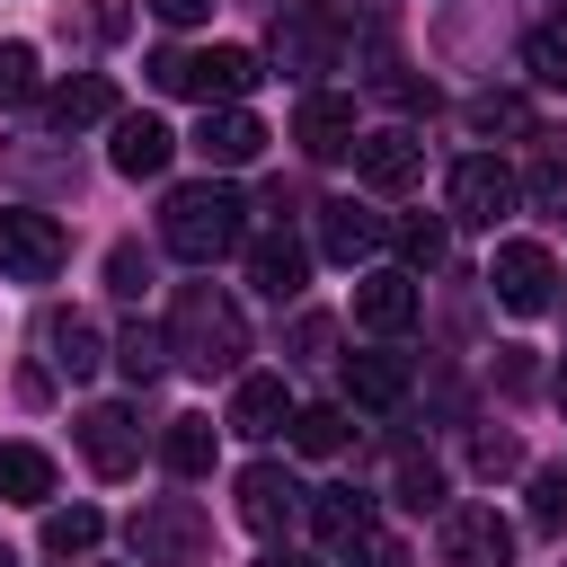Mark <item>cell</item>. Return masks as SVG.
<instances>
[{
    "label": "cell",
    "mask_w": 567,
    "mask_h": 567,
    "mask_svg": "<svg viewBox=\"0 0 567 567\" xmlns=\"http://www.w3.org/2000/svg\"><path fill=\"white\" fill-rule=\"evenodd\" d=\"M168 354L186 363V372H239V354H248V319H239V301L221 292V284H177V301H168Z\"/></svg>",
    "instance_id": "1"
},
{
    "label": "cell",
    "mask_w": 567,
    "mask_h": 567,
    "mask_svg": "<svg viewBox=\"0 0 567 567\" xmlns=\"http://www.w3.org/2000/svg\"><path fill=\"white\" fill-rule=\"evenodd\" d=\"M248 239V204L230 195V186H168V204H159V248L168 257H186V266H213V257H230Z\"/></svg>",
    "instance_id": "2"
},
{
    "label": "cell",
    "mask_w": 567,
    "mask_h": 567,
    "mask_svg": "<svg viewBox=\"0 0 567 567\" xmlns=\"http://www.w3.org/2000/svg\"><path fill=\"white\" fill-rule=\"evenodd\" d=\"M213 549V523L195 514V496H151L133 514V558L142 567H204Z\"/></svg>",
    "instance_id": "3"
},
{
    "label": "cell",
    "mask_w": 567,
    "mask_h": 567,
    "mask_svg": "<svg viewBox=\"0 0 567 567\" xmlns=\"http://www.w3.org/2000/svg\"><path fill=\"white\" fill-rule=\"evenodd\" d=\"M62 257H71V239H62L53 213H35V204H0V275H9V284H53Z\"/></svg>",
    "instance_id": "4"
},
{
    "label": "cell",
    "mask_w": 567,
    "mask_h": 567,
    "mask_svg": "<svg viewBox=\"0 0 567 567\" xmlns=\"http://www.w3.org/2000/svg\"><path fill=\"white\" fill-rule=\"evenodd\" d=\"M434 558H443V567H514V523H505L496 505H443Z\"/></svg>",
    "instance_id": "5"
},
{
    "label": "cell",
    "mask_w": 567,
    "mask_h": 567,
    "mask_svg": "<svg viewBox=\"0 0 567 567\" xmlns=\"http://www.w3.org/2000/svg\"><path fill=\"white\" fill-rule=\"evenodd\" d=\"M487 284H496V301H505L514 319H540V310L558 301V257H549L540 239H505L496 266H487Z\"/></svg>",
    "instance_id": "6"
},
{
    "label": "cell",
    "mask_w": 567,
    "mask_h": 567,
    "mask_svg": "<svg viewBox=\"0 0 567 567\" xmlns=\"http://www.w3.org/2000/svg\"><path fill=\"white\" fill-rule=\"evenodd\" d=\"M514 195H523V177L505 168V159H461L452 168V221H470V230H496L505 213H514Z\"/></svg>",
    "instance_id": "7"
},
{
    "label": "cell",
    "mask_w": 567,
    "mask_h": 567,
    "mask_svg": "<svg viewBox=\"0 0 567 567\" xmlns=\"http://www.w3.org/2000/svg\"><path fill=\"white\" fill-rule=\"evenodd\" d=\"M337 35H346V27H337L319 0H284V9H275V62L301 71V80L337 62Z\"/></svg>",
    "instance_id": "8"
},
{
    "label": "cell",
    "mask_w": 567,
    "mask_h": 567,
    "mask_svg": "<svg viewBox=\"0 0 567 567\" xmlns=\"http://www.w3.org/2000/svg\"><path fill=\"white\" fill-rule=\"evenodd\" d=\"M301 505H310V487H301L284 461H248V470H239V523H248V532H284Z\"/></svg>",
    "instance_id": "9"
},
{
    "label": "cell",
    "mask_w": 567,
    "mask_h": 567,
    "mask_svg": "<svg viewBox=\"0 0 567 567\" xmlns=\"http://www.w3.org/2000/svg\"><path fill=\"white\" fill-rule=\"evenodd\" d=\"M416 168H425V142H416V133H399V124H381V133H363V142H354V177H363L372 195H408V186H416Z\"/></svg>",
    "instance_id": "10"
},
{
    "label": "cell",
    "mask_w": 567,
    "mask_h": 567,
    "mask_svg": "<svg viewBox=\"0 0 567 567\" xmlns=\"http://www.w3.org/2000/svg\"><path fill=\"white\" fill-rule=\"evenodd\" d=\"M80 452H89L97 478H133V470H142V425H133V408H89V416H80Z\"/></svg>",
    "instance_id": "11"
},
{
    "label": "cell",
    "mask_w": 567,
    "mask_h": 567,
    "mask_svg": "<svg viewBox=\"0 0 567 567\" xmlns=\"http://www.w3.org/2000/svg\"><path fill=\"white\" fill-rule=\"evenodd\" d=\"M292 142L310 151V159H346L363 133H354V97H328V89H310L301 106H292Z\"/></svg>",
    "instance_id": "12"
},
{
    "label": "cell",
    "mask_w": 567,
    "mask_h": 567,
    "mask_svg": "<svg viewBox=\"0 0 567 567\" xmlns=\"http://www.w3.org/2000/svg\"><path fill=\"white\" fill-rule=\"evenodd\" d=\"M381 239H390V221H381L372 204H354V195H328V204H319V248H328L337 266H363Z\"/></svg>",
    "instance_id": "13"
},
{
    "label": "cell",
    "mask_w": 567,
    "mask_h": 567,
    "mask_svg": "<svg viewBox=\"0 0 567 567\" xmlns=\"http://www.w3.org/2000/svg\"><path fill=\"white\" fill-rule=\"evenodd\" d=\"M106 159H115V177H168V159H177V133H168L159 115H115V142H106Z\"/></svg>",
    "instance_id": "14"
},
{
    "label": "cell",
    "mask_w": 567,
    "mask_h": 567,
    "mask_svg": "<svg viewBox=\"0 0 567 567\" xmlns=\"http://www.w3.org/2000/svg\"><path fill=\"white\" fill-rule=\"evenodd\" d=\"M248 284H257L266 301H292V292L310 284V248H301L292 230H257V239H248Z\"/></svg>",
    "instance_id": "15"
},
{
    "label": "cell",
    "mask_w": 567,
    "mask_h": 567,
    "mask_svg": "<svg viewBox=\"0 0 567 567\" xmlns=\"http://www.w3.org/2000/svg\"><path fill=\"white\" fill-rule=\"evenodd\" d=\"M195 151H204L213 168H248V159L266 151V124H257L248 106H204V124H195Z\"/></svg>",
    "instance_id": "16"
},
{
    "label": "cell",
    "mask_w": 567,
    "mask_h": 567,
    "mask_svg": "<svg viewBox=\"0 0 567 567\" xmlns=\"http://www.w3.org/2000/svg\"><path fill=\"white\" fill-rule=\"evenodd\" d=\"M354 319H363L372 337H399V328L416 319V275H399V266H372V275L354 284Z\"/></svg>",
    "instance_id": "17"
},
{
    "label": "cell",
    "mask_w": 567,
    "mask_h": 567,
    "mask_svg": "<svg viewBox=\"0 0 567 567\" xmlns=\"http://www.w3.org/2000/svg\"><path fill=\"white\" fill-rule=\"evenodd\" d=\"M292 425V399H284V372H239V390H230V434H248V443H266V434H284Z\"/></svg>",
    "instance_id": "18"
},
{
    "label": "cell",
    "mask_w": 567,
    "mask_h": 567,
    "mask_svg": "<svg viewBox=\"0 0 567 567\" xmlns=\"http://www.w3.org/2000/svg\"><path fill=\"white\" fill-rule=\"evenodd\" d=\"M44 363H53V372H71V381H89V372L106 363V337H97V319H80V310H53V319H44Z\"/></svg>",
    "instance_id": "19"
},
{
    "label": "cell",
    "mask_w": 567,
    "mask_h": 567,
    "mask_svg": "<svg viewBox=\"0 0 567 567\" xmlns=\"http://www.w3.org/2000/svg\"><path fill=\"white\" fill-rule=\"evenodd\" d=\"M195 89H204V106H213V97L239 106V97L257 89V53H248V44H204V53H195Z\"/></svg>",
    "instance_id": "20"
},
{
    "label": "cell",
    "mask_w": 567,
    "mask_h": 567,
    "mask_svg": "<svg viewBox=\"0 0 567 567\" xmlns=\"http://www.w3.org/2000/svg\"><path fill=\"white\" fill-rule=\"evenodd\" d=\"M44 115H53V133H80V124H115V89H106L97 71H80V80H62V89L44 97Z\"/></svg>",
    "instance_id": "21"
},
{
    "label": "cell",
    "mask_w": 567,
    "mask_h": 567,
    "mask_svg": "<svg viewBox=\"0 0 567 567\" xmlns=\"http://www.w3.org/2000/svg\"><path fill=\"white\" fill-rule=\"evenodd\" d=\"M346 399L354 408H399L408 399V363L399 354H354L346 363Z\"/></svg>",
    "instance_id": "22"
},
{
    "label": "cell",
    "mask_w": 567,
    "mask_h": 567,
    "mask_svg": "<svg viewBox=\"0 0 567 567\" xmlns=\"http://www.w3.org/2000/svg\"><path fill=\"white\" fill-rule=\"evenodd\" d=\"M284 434H292V452H301V461H328V452H346L354 416H346L337 399H319V408H292V425H284Z\"/></svg>",
    "instance_id": "23"
},
{
    "label": "cell",
    "mask_w": 567,
    "mask_h": 567,
    "mask_svg": "<svg viewBox=\"0 0 567 567\" xmlns=\"http://www.w3.org/2000/svg\"><path fill=\"white\" fill-rule=\"evenodd\" d=\"M213 443H221V425H213V416H168L159 461H168L177 478H204V470H213Z\"/></svg>",
    "instance_id": "24"
},
{
    "label": "cell",
    "mask_w": 567,
    "mask_h": 567,
    "mask_svg": "<svg viewBox=\"0 0 567 567\" xmlns=\"http://www.w3.org/2000/svg\"><path fill=\"white\" fill-rule=\"evenodd\" d=\"M310 523H319V540L346 549V540L372 532V496H363V487H319V496H310Z\"/></svg>",
    "instance_id": "25"
},
{
    "label": "cell",
    "mask_w": 567,
    "mask_h": 567,
    "mask_svg": "<svg viewBox=\"0 0 567 567\" xmlns=\"http://www.w3.org/2000/svg\"><path fill=\"white\" fill-rule=\"evenodd\" d=\"M0 496H9V505H44V496H53V452L0 443Z\"/></svg>",
    "instance_id": "26"
},
{
    "label": "cell",
    "mask_w": 567,
    "mask_h": 567,
    "mask_svg": "<svg viewBox=\"0 0 567 567\" xmlns=\"http://www.w3.org/2000/svg\"><path fill=\"white\" fill-rule=\"evenodd\" d=\"M97 540H106V514H97V505H53V514H44V549H53V558H89Z\"/></svg>",
    "instance_id": "27"
},
{
    "label": "cell",
    "mask_w": 567,
    "mask_h": 567,
    "mask_svg": "<svg viewBox=\"0 0 567 567\" xmlns=\"http://www.w3.org/2000/svg\"><path fill=\"white\" fill-rule=\"evenodd\" d=\"M523 71H532L540 89H567V18H549V27L523 35Z\"/></svg>",
    "instance_id": "28"
},
{
    "label": "cell",
    "mask_w": 567,
    "mask_h": 567,
    "mask_svg": "<svg viewBox=\"0 0 567 567\" xmlns=\"http://www.w3.org/2000/svg\"><path fill=\"white\" fill-rule=\"evenodd\" d=\"M115 363H124L133 381H159V363H168V328H124V337H115Z\"/></svg>",
    "instance_id": "29"
},
{
    "label": "cell",
    "mask_w": 567,
    "mask_h": 567,
    "mask_svg": "<svg viewBox=\"0 0 567 567\" xmlns=\"http://www.w3.org/2000/svg\"><path fill=\"white\" fill-rule=\"evenodd\" d=\"M44 89V71H35V44H0V106H27Z\"/></svg>",
    "instance_id": "30"
},
{
    "label": "cell",
    "mask_w": 567,
    "mask_h": 567,
    "mask_svg": "<svg viewBox=\"0 0 567 567\" xmlns=\"http://www.w3.org/2000/svg\"><path fill=\"white\" fill-rule=\"evenodd\" d=\"M151 89H159V97H204V89H195V53H186V44H159V53H151Z\"/></svg>",
    "instance_id": "31"
},
{
    "label": "cell",
    "mask_w": 567,
    "mask_h": 567,
    "mask_svg": "<svg viewBox=\"0 0 567 567\" xmlns=\"http://www.w3.org/2000/svg\"><path fill=\"white\" fill-rule=\"evenodd\" d=\"M390 239H399V257H408V266H443V221H425V213H416V221H390Z\"/></svg>",
    "instance_id": "32"
},
{
    "label": "cell",
    "mask_w": 567,
    "mask_h": 567,
    "mask_svg": "<svg viewBox=\"0 0 567 567\" xmlns=\"http://www.w3.org/2000/svg\"><path fill=\"white\" fill-rule=\"evenodd\" d=\"M399 505H416V514H434V505H443V470L408 452V461H399Z\"/></svg>",
    "instance_id": "33"
},
{
    "label": "cell",
    "mask_w": 567,
    "mask_h": 567,
    "mask_svg": "<svg viewBox=\"0 0 567 567\" xmlns=\"http://www.w3.org/2000/svg\"><path fill=\"white\" fill-rule=\"evenodd\" d=\"M532 523H540V532L567 523V470H540V478H532Z\"/></svg>",
    "instance_id": "34"
},
{
    "label": "cell",
    "mask_w": 567,
    "mask_h": 567,
    "mask_svg": "<svg viewBox=\"0 0 567 567\" xmlns=\"http://www.w3.org/2000/svg\"><path fill=\"white\" fill-rule=\"evenodd\" d=\"M106 284H115V292H142V284H151V257H142L133 239H115V248H106Z\"/></svg>",
    "instance_id": "35"
},
{
    "label": "cell",
    "mask_w": 567,
    "mask_h": 567,
    "mask_svg": "<svg viewBox=\"0 0 567 567\" xmlns=\"http://www.w3.org/2000/svg\"><path fill=\"white\" fill-rule=\"evenodd\" d=\"M470 461H478V478H505V470H523V443H514V434H478Z\"/></svg>",
    "instance_id": "36"
},
{
    "label": "cell",
    "mask_w": 567,
    "mask_h": 567,
    "mask_svg": "<svg viewBox=\"0 0 567 567\" xmlns=\"http://www.w3.org/2000/svg\"><path fill=\"white\" fill-rule=\"evenodd\" d=\"M346 567H408V549L390 532H363V540H346Z\"/></svg>",
    "instance_id": "37"
},
{
    "label": "cell",
    "mask_w": 567,
    "mask_h": 567,
    "mask_svg": "<svg viewBox=\"0 0 567 567\" xmlns=\"http://www.w3.org/2000/svg\"><path fill=\"white\" fill-rule=\"evenodd\" d=\"M328 346H337L328 319H301V328H292V363H328Z\"/></svg>",
    "instance_id": "38"
},
{
    "label": "cell",
    "mask_w": 567,
    "mask_h": 567,
    "mask_svg": "<svg viewBox=\"0 0 567 567\" xmlns=\"http://www.w3.org/2000/svg\"><path fill=\"white\" fill-rule=\"evenodd\" d=\"M470 124H478V133H514V124H523V106H514V97H478V106H470Z\"/></svg>",
    "instance_id": "39"
},
{
    "label": "cell",
    "mask_w": 567,
    "mask_h": 567,
    "mask_svg": "<svg viewBox=\"0 0 567 567\" xmlns=\"http://www.w3.org/2000/svg\"><path fill=\"white\" fill-rule=\"evenodd\" d=\"M532 195H540V204H567V159H558V151H540V168H532Z\"/></svg>",
    "instance_id": "40"
},
{
    "label": "cell",
    "mask_w": 567,
    "mask_h": 567,
    "mask_svg": "<svg viewBox=\"0 0 567 567\" xmlns=\"http://www.w3.org/2000/svg\"><path fill=\"white\" fill-rule=\"evenodd\" d=\"M496 381H505V390H532V354H523V346H505V363H496Z\"/></svg>",
    "instance_id": "41"
},
{
    "label": "cell",
    "mask_w": 567,
    "mask_h": 567,
    "mask_svg": "<svg viewBox=\"0 0 567 567\" xmlns=\"http://www.w3.org/2000/svg\"><path fill=\"white\" fill-rule=\"evenodd\" d=\"M168 27H195V18H213V0H151Z\"/></svg>",
    "instance_id": "42"
},
{
    "label": "cell",
    "mask_w": 567,
    "mask_h": 567,
    "mask_svg": "<svg viewBox=\"0 0 567 567\" xmlns=\"http://www.w3.org/2000/svg\"><path fill=\"white\" fill-rule=\"evenodd\" d=\"M257 567H310V558H292V549H266V558H257Z\"/></svg>",
    "instance_id": "43"
},
{
    "label": "cell",
    "mask_w": 567,
    "mask_h": 567,
    "mask_svg": "<svg viewBox=\"0 0 567 567\" xmlns=\"http://www.w3.org/2000/svg\"><path fill=\"white\" fill-rule=\"evenodd\" d=\"M549 399H558V408H567V354H558V372H549Z\"/></svg>",
    "instance_id": "44"
},
{
    "label": "cell",
    "mask_w": 567,
    "mask_h": 567,
    "mask_svg": "<svg viewBox=\"0 0 567 567\" xmlns=\"http://www.w3.org/2000/svg\"><path fill=\"white\" fill-rule=\"evenodd\" d=\"M0 567H18V558H9V549H0Z\"/></svg>",
    "instance_id": "45"
}]
</instances>
